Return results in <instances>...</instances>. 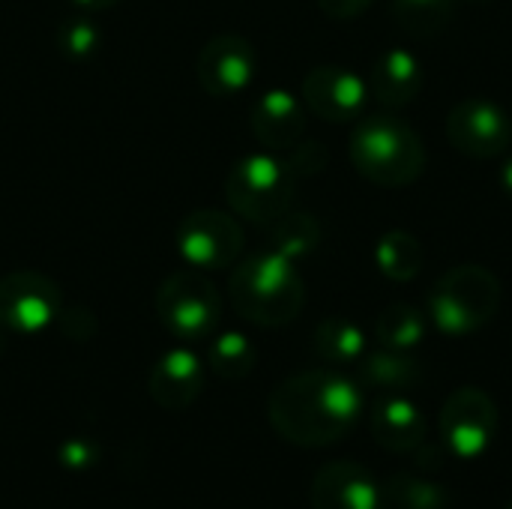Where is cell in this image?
<instances>
[{
    "instance_id": "cell-1",
    "label": "cell",
    "mask_w": 512,
    "mask_h": 509,
    "mask_svg": "<svg viewBox=\"0 0 512 509\" xmlns=\"http://www.w3.org/2000/svg\"><path fill=\"white\" fill-rule=\"evenodd\" d=\"M363 387L333 369L285 378L267 402L270 426L294 447L318 450L342 441L363 417Z\"/></svg>"
},
{
    "instance_id": "cell-2",
    "label": "cell",
    "mask_w": 512,
    "mask_h": 509,
    "mask_svg": "<svg viewBox=\"0 0 512 509\" xmlns=\"http://www.w3.org/2000/svg\"><path fill=\"white\" fill-rule=\"evenodd\" d=\"M228 294L234 309L258 327H285L303 312L306 303L300 270L276 249L234 267Z\"/></svg>"
},
{
    "instance_id": "cell-3",
    "label": "cell",
    "mask_w": 512,
    "mask_h": 509,
    "mask_svg": "<svg viewBox=\"0 0 512 509\" xmlns=\"http://www.w3.org/2000/svg\"><path fill=\"white\" fill-rule=\"evenodd\" d=\"M351 162L375 186H411L426 171V144L417 129L393 114L363 117L351 132Z\"/></svg>"
},
{
    "instance_id": "cell-4",
    "label": "cell",
    "mask_w": 512,
    "mask_h": 509,
    "mask_svg": "<svg viewBox=\"0 0 512 509\" xmlns=\"http://www.w3.org/2000/svg\"><path fill=\"white\" fill-rule=\"evenodd\" d=\"M504 291L492 270L480 264H459L447 270L429 291V321L450 339L483 330L501 309Z\"/></svg>"
},
{
    "instance_id": "cell-5",
    "label": "cell",
    "mask_w": 512,
    "mask_h": 509,
    "mask_svg": "<svg viewBox=\"0 0 512 509\" xmlns=\"http://www.w3.org/2000/svg\"><path fill=\"white\" fill-rule=\"evenodd\" d=\"M294 186L297 177L285 159H276L270 153H252L231 168L225 180V195L234 213H240L243 219L273 225L291 210Z\"/></svg>"
},
{
    "instance_id": "cell-6",
    "label": "cell",
    "mask_w": 512,
    "mask_h": 509,
    "mask_svg": "<svg viewBox=\"0 0 512 509\" xmlns=\"http://www.w3.org/2000/svg\"><path fill=\"white\" fill-rule=\"evenodd\" d=\"M156 315L162 327L177 339H207L219 324L222 300L204 273H198L195 267H183L159 285Z\"/></svg>"
},
{
    "instance_id": "cell-7",
    "label": "cell",
    "mask_w": 512,
    "mask_h": 509,
    "mask_svg": "<svg viewBox=\"0 0 512 509\" xmlns=\"http://www.w3.org/2000/svg\"><path fill=\"white\" fill-rule=\"evenodd\" d=\"M441 444L456 459H480L498 435V405L480 387H459L438 417Z\"/></svg>"
},
{
    "instance_id": "cell-8",
    "label": "cell",
    "mask_w": 512,
    "mask_h": 509,
    "mask_svg": "<svg viewBox=\"0 0 512 509\" xmlns=\"http://www.w3.org/2000/svg\"><path fill=\"white\" fill-rule=\"evenodd\" d=\"M447 138L462 156L495 159L510 150L512 120L498 102L486 96H471L450 108Z\"/></svg>"
},
{
    "instance_id": "cell-9",
    "label": "cell",
    "mask_w": 512,
    "mask_h": 509,
    "mask_svg": "<svg viewBox=\"0 0 512 509\" xmlns=\"http://www.w3.org/2000/svg\"><path fill=\"white\" fill-rule=\"evenodd\" d=\"M177 249L195 270L234 267L243 252V228L222 210H195L177 228Z\"/></svg>"
},
{
    "instance_id": "cell-10",
    "label": "cell",
    "mask_w": 512,
    "mask_h": 509,
    "mask_svg": "<svg viewBox=\"0 0 512 509\" xmlns=\"http://www.w3.org/2000/svg\"><path fill=\"white\" fill-rule=\"evenodd\" d=\"M60 315V288L36 273L15 270L0 279V324L12 333H42Z\"/></svg>"
},
{
    "instance_id": "cell-11",
    "label": "cell",
    "mask_w": 512,
    "mask_h": 509,
    "mask_svg": "<svg viewBox=\"0 0 512 509\" xmlns=\"http://www.w3.org/2000/svg\"><path fill=\"white\" fill-rule=\"evenodd\" d=\"M195 72L210 96L234 99L255 81L258 72L255 45L240 33H219L201 48L195 60Z\"/></svg>"
},
{
    "instance_id": "cell-12",
    "label": "cell",
    "mask_w": 512,
    "mask_h": 509,
    "mask_svg": "<svg viewBox=\"0 0 512 509\" xmlns=\"http://www.w3.org/2000/svg\"><path fill=\"white\" fill-rule=\"evenodd\" d=\"M300 93L303 105L327 123H354L369 102V84L342 66H315Z\"/></svg>"
},
{
    "instance_id": "cell-13",
    "label": "cell",
    "mask_w": 512,
    "mask_h": 509,
    "mask_svg": "<svg viewBox=\"0 0 512 509\" xmlns=\"http://www.w3.org/2000/svg\"><path fill=\"white\" fill-rule=\"evenodd\" d=\"M312 509H384L378 480L357 462H330L312 480Z\"/></svg>"
},
{
    "instance_id": "cell-14",
    "label": "cell",
    "mask_w": 512,
    "mask_h": 509,
    "mask_svg": "<svg viewBox=\"0 0 512 509\" xmlns=\"http://www.w3.org/2000/svg\"><path fill=\"white\" fill-rule=\"evenodd\" d=\"M369 426L375 441L390 453H417L426 447L429 438L426 414L402 393H384L381 399H375Z\"/></svg>"
},
{
    "instance_id": "cell-15",
    "label": "cell",
    "mask_w": 512,
    "mask_h": 509,
    "mask_svg": "<svg viewBox=\"0 0 512 509\" xmlns=\"http://www.w3.org/2000/svg\"><path fill=\"white\" fill-rule=\"evenodd\" d=\"M150 399L165 411H186L204 390V366L189 348H171L156 360L147 378Z\"/></svg>"
},
{
    "instance_id": "cell-16",
    "label": "cell",
    "mask_w": 512,
    "mask_h": 509,
    "mask_svg": "<svg viewBox=\"0 0 512 509\" xmlns=\"http://www.w3.org/2000/svg\"><path fill=\"white\" fill-rule=\"evenodd\" d=\"M252 132L267 150H291L300 144L306 132V111L303 99H297L291 90H267L252 105Z\"/></svg>"
},
{
    "instance_id": "cell-17",
    "label": "cell",
    "mask_w": 512,
    "mask_h": 509,
    "mask_svg": "<svg viewBox=\"0 0 512 509\" xmlns=\"http://www.w3.org/2000/svg\"><path fill=\"white\" fill-rule=\"evenodd\" d=\"M366 84L378 105L405 108L423 90V63L408 48H387L375 57Z\"/></svg>"
},
{
    "instance_id": "cell-18",
    "label": "cell",
    "mask_w": 512,
    "mask_h": 509,
    "mask_svg": "<svg viewBox=\"0 0 512 509\" xmlns=\"http://www.w3.org/2000/svg\"><path fill=\"white\" fill-rule=\"evenodd\" d=\"M360 381L381 393H405L423 381V363L411 351H366V357L360 360Z\"/></svg>"
},
{
    "instance_id": "cell-19",
    "label": "cell",
    "mask_w": 512,
    "mask_h": 509,
    "mask_svg": "<svg viewBox=\"0 0 512 509\" xmlns=\"http://www.w3.org/2000/svg\"><path fill=\"white\" fill-rule=\"evenodd\" d=\"M312 348L321 360H327L333 366H348V363H360L366 357L369 339L360 324H354L348 318H327L315 327Z\"/></svg>"
},
{
    "instance_id": "cell-20",
    "label": "cell",
    "mask_w": 512,
    "mask_h": 509,
    "mask_svg": "<svg viewBox=\"0 0 512 509\" xmlns=\"http://www.w3.org/2000/svg\"><path fill=\"white\" fill-rule=\"evenodd\" d=\"M429 333V315L411 303H393L375 318V339L381 348L414 351Z\"/></svg>"
},
{
    "instance_id": "cell-21",
    "label": "cell",
    "mask_w": 512,
    "mask_h": 509,
    "mask_svg": "<svg viewBox=\"0 0 512 509\" xmlns=\"http://www.w3.org/2000/svg\"><path fill=\"white\" fill-rule=\"evenodd\" d=\"M384 509H450V489L423 474H393L381 486Z\"/></svg>"
},
{
    "instance_id": "cell-22",
    "label": "cell",
    "mask_w": 512,
    "mask_h": 509,
    "mask_svg": "<svg viewBox=\"0 0 512 509\" xmlns=\"http://www.w3.org/2000/svg\"><path fill=\"white\" fill-rule=\"evenodd\" d=\"M375 264L390 282H411L423 270V246L411 231H387L375 246Z\"/></svg>"
},
{
    "instance_id": "cell-23",
    "label": "cell",
    "mask_w": 512,
    "mask_h": 509,
    "mask_svg": "<svg viewBox=\"0 0 512 509\" xmlns=\"http://www.w3.org/2000/svg\"><path fill=\"white\" fill-rule=\"evenodd\" d=\"M459 0H393L390 12L399 27L417 39H432L453 21Z\"/></svg>"
},
{
    "instance_id": "cell-24",
    "label": "cell",
    "mask_w": 512,
    "mask_h": 509,
    "mask_svg": "<svg viewBox=\"0 0 512 509\" xmlns=\"http://www.w3.org/2000/svg\"><path fill=\"white\" fill-rule=\"evenodd\" d=\"M270 228H273V249L282 252L285 258H291V261L306 258L321 243V225L309 213H291L288 210Z\"/></svg>"
},
{
    "instance_id": "cell-25",
    "label": "cell",
    "mask_w": 512,
    "mask_h": 509,
    "mask_svg": "<svg viewBox=\"0 0 512 509\" xmlns=\"http://www.w3.org/2000/svg\"><path fill=\"white\" fill-rule=\"evenodd\" d=\"M255 360H258V351L252 339L243 333H222L210 345V369L225 381L246 378L255 369Z\"/></svg>"
},
{
    "instance_id": "cell-26",
    "label": "cell",
    "mask_w": 512,
    "mask_h": 509,
    "mask_svg": "<svg viewBox=\"0 0 512 509\" xmlns=\"http://www.w3.org/2000/svg\"><path fill=\"white\" fill-rule=\"evenodd\" d=\"M57 45L66 57H90L96 48H99V30L90 24V21H66L60 24V33H57Z\"/></svg>"
},
{
    "instance_id": "cell-27",
    "label": "cell",
    "mask_w": 512,
    "mask_h": 509,
    "mask_svg": "<svg viewBox=\"0 0 512 509\" xmlns=\"http://www.w3.org/2000/svg\"><path fill=\"white\" fill-rule=\"evenodd\" d=\"M291 150H294V156L288 159V168L294 171V177H300V174H318V171L327 165V153H324V147L315 144V141H309V144H294Z\"/></svg>"
},
{
    "instance_id": "cell-28",
    "label": "cell",
    "mask_w": 512,
    "mask_h": 509,
    "mask_svg": "<svg viewBox=\"0 0 512 509\" xmlns=\"http://www.w3.org/2000/svg\"><path fill=\"white\" fill-rule=\"evenodd\" d=\"M60 462H63L69 471H84V468H90V465L96 462V447H93L90 441L72 438V441H66V444L60 447Z\"/></svg>"
},
{
    "instance_id": "cell-29",
    "label": "cell",
    "mask_w": 512,
    "mask_h": 509,
    "mask_svg": "<svg viewBox=\"0 0 512 509\" xmlns=\"http://www.w3.org/2000/svg\"><path fill=\"white\" fill-rule=\"evenodd\" d=\"M375 0H318V6L336 18V21H348V18H360Z\"/></svg>"
},
{
    "instance_id": "cell-30",
    "label": "cell",
    "mask_w": 512,
    "mask_h": 509,
    "mask_svg": "<svg viewBox=\"0 0 512 509\" xmlns=\"http://www.w3.org/2000/svg\"><path fill=\"white\" fill-rule=\"evenodd\" d=\"M498 180H501V192H504V195L512 201V156H507V162L501 165Z\"/></svg>"
},
{
    "instance_id": "cell-31",
    "label": "cell",
    "mask_w": 512,
    "mask_h": 509,
    "mask_svg": "<svg viewBox=\"0 0 512 509\" xmlns=\"http://www.w3.org/2000/svg\"><path fill=\"white\" fill-rule=\"evenodd\" d=\"M81 9H111L114 3H120V0H75Z\"/></svg>"
},
{
    "instance_id": "cell-32",
    "label": "cell",
    "mask_w": 512,
    "mask_h": 509,
    "mask_svg": "<svg viewBox=\"0 0 512 509\" xmlns=\"http://www.w3.org/2000/svg\"><path fill=\"white\" fill-rule=\"evenodd\" d=\"M462 3H474V6H486V3H495V0H462Z\"/></svg>"
},
{
    "instance_id": "cell-33",
    "label": "cell",
    "mask_w": 512,
    "mask_h": 509,
    "mask_svg": "<svg viewBox=\"0 0 512 509\" xmlns=\"http://www.w3.org/2000/svg\"><path fill=\"white\" fill-rule=\"evenodd\" d=\"M507 509H512V501H510V504H507Z\"/></svg>"
}]
</instances>
